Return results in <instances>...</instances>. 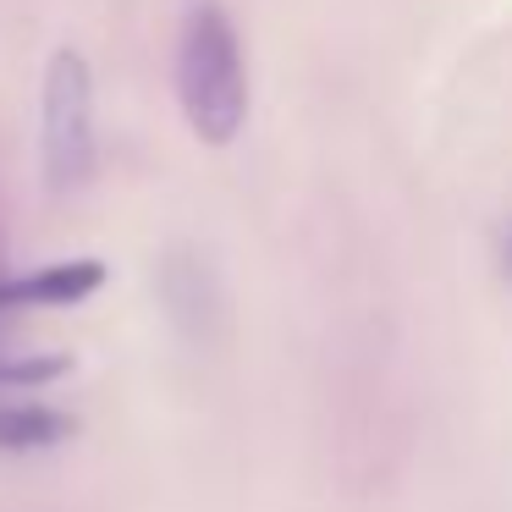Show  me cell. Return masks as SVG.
<instances>
[{"instance_id": "cell-1", "label": "cell", "mask_w": 512, "mask_h": 512, "mask_svg": "<svg viewBox=\"0 0 512 512\" xmlns=\"http://www.w3.org/2000/svg\"><path fill=\"white\" fill-rule=\"evenodd\" d=\"M177 94L204 144H232L248 122V61L221 0H199L177 39Z\"/></svg>"}, {"instance_id": "cell-2", "label": "cell", "mask_w": 512, "mask_h": 512, "mask_svg": "<svg viewBox=\"0 0 512 512\" xmlns=\"http://www.w3.org/2000/svg\"><path fill=\"white\" fill-rule=\"evenodd\" d=\"M39 155L45 182L72 193L94 171V78L78 50H56L39 94Z\"/></svg>"}, {"instance_id": "cell-3", "label": "cell", "mask_w": 512, "mask_h": 512, "mask_svg": "<svg viewBox=\"0 0 512 512\" xmlns=\"http://www.w3.org/2000/svg\"><path fill=\"white\" fill-rule=\"evenodd\" d=\"M105 276V265H56V270H39V276L23 281H0V303H61V298H83L94 292Z\"/></svg>"}, {"instance_id": "cell-4", "label": "cell", "mask_w": 512, "mask_h": 512, "mask_svg": "<svg viewBox=\"0 0 512 512\" xmlns=\"http://www.w3.org/2000/svg\"><path fill=\"white\" fill-rule=\"evenodd\" d=\"M67 435V419L50 408H0V446L23 452V446H50Z\"/></svg>"}, {"instance_id": "cell-5", "label": "cell", "mask_w": 512, "mask_h": 512, "mask_svg": "<svg viewBox=\"0 0 512 512\" xmlns=\"http://www.w3.org/2000/svg\"><path fill=\"white\" fill-rule=\"evenodd\" d=\"M501 259H507V276H512V232H507V254H501Z\"/></svg>"}]
</instances>
